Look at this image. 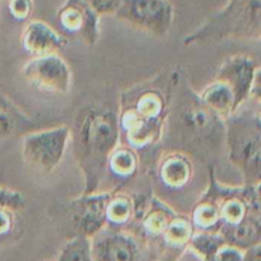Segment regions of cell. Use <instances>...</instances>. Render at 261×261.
<instances>
[{
	"instance_id": "6da1fadb",
	"label": "cell",
	"mask_w": 261,
	"mask_h": 261,
	"mask_svg": "<svg viewBox=\"0 0 261 261\" xmlns=\"http://www.w3.org/2000/svg\"><path fill=\"white\" fill-rule=\"evenodd\" d=\"M196 230L219 233L228 246L246 251L261 243V182L223 185L209 168V185L190 215Z\"/></svg>"
},
{
	"instance_id": "7a4b0ae2",
	"label": "cell",
	"mask_w": 261,
	"mask_h": 261,
	"mask_svg": "<svg viewBox=\"0 0 261 261\" xmlns=\"http://www.w3.org/2000/svg\"><path fill=\"white\" fill-rule=\"evenodd\" d=\"M71 129L73 156L84 179V195L99 191L108 163L119 146L118 114L102 105H85L76 113Z\"/></svg>"
},
{
	"instance_id": "3957f363",
	"label": "cell",
	"mask_w": 261,
	"mask_h": 261,
	"mask_svg": "<svg viewBox=\"0 0 261 261\" xmlns=\"http://www.w3.org/2000/svg\"><path fill=\"white\" fill-rule=\"evenodd\" d=\"M175 76L177 72L167 84L155 79L123 91L117 113L120 137L134 150L152 147L164 139Z\"/></svg>"
},
{
	"instance_id": "277c9868",
	"label": "cell",
	"mask_w": 261,
	"mask_h": 261,
	"mask_svg": "<svg viewBox=\"0 0 261 261\" xmlns=\"http://www.w3.org/2000/svg\"><path fill=\"white\" fill-rule=\"evenodd\" d=\"M224 120L202 102L199 92L193 91L188 81H180L177 73L165 135L180 144L207 149L214 146L220 136L224 137Z\"/></svg>"
},
{
	"instance_id": "5b68a950",
	"label": "cell",
	"mask_w": 261,
	"mask_h": 261,
	"mask_svg": "<svg viewBox=\"0 0 261 261\" xmlns=\"http://www.w3.org/2000/svg\"><path fill=\"white\" fill-rule=\"evenodd\" d=\"M228 159L242 174L243 186L261 182V117L253 110L238 109L224 120Z\"/></svg>"
},
{
	"instance_id": "8992f818",
	"label": "cell",
	"mask_w": 261,
	"mask_h": 261,
	"mask_svg": "<svg viewBox=\"0 0 261 261\" xmlns=\"http://www.w3.org/2000/svg\"><path fill=\"white\" fill-rule=\"evenodd\" d=\"M71 140L68 125L35 129L22 136V158L32 170L51 174L64 158Z\"/></svg>"
},
{
	"instance_id": "52a82bcc",
	"label": "cell",
	"mask_w": 261,
	"mask_h": 261,
	"mask_svg": "<svg viewBox=\"0 0 261 261\" xmlns=\"http://www.w3.org/2000/svg\"><path fill=\"white\" fill-rule=\"evenodd\" d=\"M113 191H97L72 199L62 206L65 223L71 227L72 236L92 238L108 225L107 206ZM69 237V238H71Z\"/></svg>"
},
{
	"instance_id": "ba28073f",
	"label": "cell",
	"mask_w": 261,
	"mask_h": 261,
	"mask_svg": "<svg viewBox=\"0 0 261 261\" xmlns=\"http://www.w3.org/2000/svg\"><path fill=\"white\" fill-rule=\"evenodd\" d=\"M92 261H151L149 248L136 233L107 225L90 238Z\"/></svg>"
},
{
	"instance_id": "9c48e42d",
	"label": "cell",
	"mask_w": 261,
	"mask_h": 261,
	"mask_svg": "<svg viewBox=\"0 0 261 261\" xmlns=\"http://www.w3.org/2000/svg\"><path fill=\"white\" fill-rule=\"evenodd\" d=\"M21 73L30 86L50 96H63L71 90L72 71L59 54L34 57Z\"/></svg>"
},
{
	"instance_id": "30bf717a",
	"label": "cell",
	"mask_w": 261,
	"mask_h": 261,
	"mask_svg": "<svg viewBox=\"0 0 261 261\" xmlns=\"http://www.w3.org/2000/svg\"><path fill=\"white\" fill-rule=\"evenodd\" d=\"M115 17L145 34L163 37L172 27L173 7L168 0H124Z\"/></svg>"
},
{
	"instance_id": "8fae6325",
	"label": "cell",
	"mask_w": 261,
	"mask_h": 261,
	"mask_svg": "<svg viewBox=\"0 0 261 261\" xmlns=\"http://www.w3.org/2000/svg\"><path fill=\"white\" fill-rule=\"evenodd\" d=\"M256 69L257 65L255 60L245 54L230 55L218 69L215 80L229 87L234 95L238 109H241L243 102L250 97Z\"/></svg>"
},
{
	"instance_id": "7c38bea8",
	"label": "cell",
	"mask_w": 261,
	"mask_h": 261,
	"mask_svg": "<svg viewBox=\"0 0 261 261\" xmlns=\"http://www.w3.org/2000/svg\"><path fill=\"white\" fill-rule=\"evenodd\" d=\"M195 232L191 218L178 213L165 232L150 246L151 261H179Z\"/></svg>"
},
{
	"instance_id": "4fadbf2b",
	"label": "cell",
	"mask_w": 261,
	"mask_h": 261,
	"mask_svg": "<svg viewBox=\"0 0 261 261\" xmlns=\"http://www.w3.org/2000/svg\"><path fill=\"white\" fill-rule=\"evenodd\" d=\"M99 19L85 0H68L58 12V21L63 29L77 35L86 45H95L99 40Z\"/></svg>"
},
{
	"instance_id": "5bb4252c",
	"label": "cell",
	"mask_w": 261,
	"mask_h": 261,
	"mask_svg": "<svg viewBox=\"0 0 261 261\" xmlns=\"http://www.w3.org/2000/svg\"><path fill=\"white\" fill-rule=\"evenodd\" d=\"M68 45V40L41 21H32L22 34V46L34 57L58 54Z\"/></svg>"
},
{
	"instance_id": "9a60e30c",
	"label": "cell",
	"mask_w": 261,
	"mask_h": 261,
	"mask_svg": "<svg viewBox=\"0 0 261 261\" xmlns=\"http://www.w3.org/2000/svg\"><path fill=\"white\" fill-rule=\"evenodd\" d=\"M193 167L186 152L169 151L158 163V175L162 183L173 190L187 186L192 178Z\"/></svg>"
},
{
	"instance_id": "2e32d148",
	"label": "cell",
	"mask_w": 261,
	"mask_h": 261,
	"mask_svg": "<svg viewBox=\"0 0 261 261\" xmlns=\"http://www.w3.org/2000/svg\"><path fill=\"white\" fill-rule=\"evenodd\" d=\"M36 127L34 120L12 100L0 94V140L30 134Z\"/></svg>"
},
{
	"instance_id": "e0dca14e",
	"label": "cell",
	"mask_w": 261,
	"mask_h": 261,
	"mask_svg": "<svg viewBox=\"0 0 261 261\" xmlns=\"http://www.w3.org/2000/svg\"><path fill=\"white\" fill-rule=\"evenodd\" d=\"M199 95L202 102L223 120L229 118L238 110L234 95L222 81L214 80L207 86H205L202 91L199 92Z\"/></svg>"
},
{
	"instance_id": "ac0fdd59",
	"label": "cell",
	"mask_w": 261,
	"mask_h": 261,
	"mask_svg": "<svg viewBox=\"0 0 261 261\" xmlns=\"http://www.w3.org/2000/svg\"><path fill=\"white\" fill-rule=\"evenodd\" d=\"M227 245L219 233L196 230L188 243L187 250L199 261H212L214 256Z\"/></svg>"
},
{
	"instance_id": "d6986e66",
	"label": "cell",
	"mask_w": 261,
	"mask_h": 261,
	"mask_svg": "<svg viewBox=\"0 0 261 261\" xmlns=\"http://www.w3.org/2000/svg\"><path fill=\"white\" fill-rule=\"evenodd\" d=\"M135 217V201L124 192H113L107 206L108 225L123 228Z\"/></svg>"
},
{
	"instance_id": "ffe728a7",
	"label": "cell",
	"mask_w": 261,
	"mask_h": 261,
	"mask_svg": "<svg viewBox=\"0 0 261 261\" xmlns=\"http://www.w3.org/2000/svg\"><path fill=\"white\" fill-rule=\"evenodd\" d=\"M139 156L129 146H118L108 163V172L119 178L134 177L139 170Z\"/></svg>"
},
{
	"instance_id": "44dd1931",
	"label": "cell",
	"mask_w": 261,
	"mask_h": 261,
	"mask_svg": "<svg viewBox=\"0 0 261 261\" xmlns=\"http://www.w3.org/2000/svg\"><path fill=\"white\" fill-rule=\"evenodd\" d=\"M55 261H92L90 240L81 236L68 238L60 248Z\"/></svg>"
},
{
	"instance_id": "7402d4cb",
	"label": "cell",
	"mask_w": 261,
	"mask_h": 261,
	"mask_svg": "<svg viewBox=\"0 0 261 261\" xmlns=\"http://www.w3.org/2000/svg\"><path fill=\"white\" fill-rule=\"evenodd\" d=\"M26 206V197L22 192L12 188L0 187V210L17 213Z\"/></svg>"
},
{
	"instance_id": "603a6c76",
	"label": "cell",
	"mask_w": 261,
	"mask_h": 261,
	"mask_svg": "<svg viewBox=\"0 0 261 261\" xmlns=\"http://www.w3.org/2000/svg\"><path fill=\"white\" fill-rule=\"evenodd\" d=\"M97 16L114 14L119 11L124 0H85Z\"/></svg>"
},
{
	"instance_id": "cb8c5ba5",
	"label": "cell",
	"mask_w": 261,
	"mask_h": 261,
	"mask_svg": "<svg viewBox=\"0 0 261 261\" xmlns=\"http://www.w3.org/2000/svg\"><path fill=\"white\" fill-rule=\"evenodd\" d=\"M9 11L16 19L24 21L31 14L32 2L31 0H9Z\"/></svg>"
},
{
	"instance_id": "d4e9b609",
	"label": "cell",
	"mask_w": 261,
	"mask_h": 261,
	"mask_svg": "<svg viewBox=\"0 0 261 261\" xmlns=\"http://www.w3.org/2000/svg\"><path fill=\"white\" fill-rule=\"evenodd\" d=\"M212 261H243V251L225 245Z\"/></svg>"
},
{
	"instance_id": "484cf974",
	"label": "cell",
	"mask_w": 261,
	"mask_h": 261,
	"mask_svg": "<svg viewBox=\"0 0 261 261\" xmlns=\"http://www.w3.org/2000/svg\"><path fill=\"white\" fill-rule=\"evenodd\" d=\"M250 97H252V99L257 102L258 107H260V113H258V115L261 117V67H257V69H256Z\"/></svg>"
},
{
	"instance_id": "4316f807",
	"label": "cell",
	"mask_w": 261,
	"mask_h": 261,
	"mask_svg": "<svg viewBox=\"0 0 261 261\" xmlns=\"http://www.w3.org/2000/svg\"><path fill=\"white\" fill-rule=\"evenodd\" d=\"M243 261H261V243L243 251Z\"/></svg>"
},
{
	"instance_id": "83f0119b",
	"label": "cell",
	"mask_w": 261,
	"mask_h": 261,
	"mask_svg": "<svg viewBox=\"0 0 261 261\" xmlns=\"http://www.w3.org/2000/svg\"><path fill=\"white\" fill-rule=\"evenodd\" d=\"M0 245H2V242H0Z\"/></svg>"
}]
</instances>
